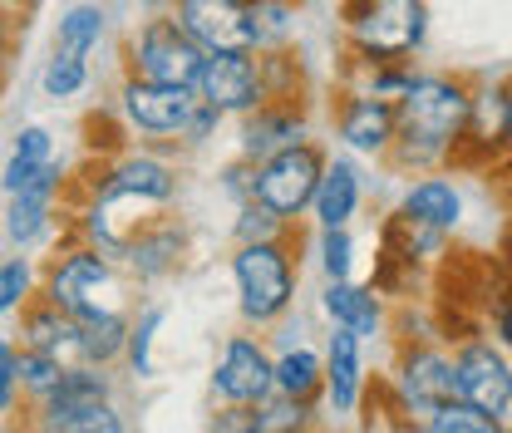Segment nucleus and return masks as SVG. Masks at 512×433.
<instances>
[{"label":"nucleus","mask_w":512,"mask_h":433,"mask_svg":"<svg viewBox=\"0 0 512 433\" xmlns=\"http://www.w3.org/2000/svg\"><path fill=\"white\" fill-rule=\"evenodd\" d=\"M291 232V222L281 217V212H271L266 202H242L237 207V242H276V237H286Z\"/></svg>","instance_id":"obj_30"},{"label":"nucleus","mask_w":512,"mask_h":433,"mask_svg":"<svg viewBox=\"0 0 512 433\" xmlns=\"http://www.w3.org/2000/svg\"><path fill=\"white\" fill-rule=\"evenodd\" d=\"M473 114V89L463 79H414L399 99H394V163L404 168H434L453 158V148L463 143V128Z\"/></svg>","instance_id":"obj_1"},{"label":"nucleus","mask_w":512,"mask_h":433,"mask_svg":"<svg viewBox=\"0 0 512 433\" xmlns=\"http://www.w3.org/2000/svg\"><path fill=\"white\" fill-rule=\"evenodd\" d=\"M335 128L355 153H389V143H394V99L355 89L335 104Z\"/></svg>","instance_id":"obj_14"},{"label":"nucleus","mask_w":512,"mask_h":433,"mask_svg":"<svg viewBox=\"0 0 512 433\" xmlns=\"http://www.w3.org/2000/svg\"><path fill=\"white\" fill-rule=\"evenodd\" d=\"M350 261H355V242L345 227H320V266L325 281H350Z\"/></svg>","instance_id":"obj_35"},{"label":"nucleus","mask_w":512,"mask_h":433,"mask_svg":"<svg viewBox=\"0 0 512 433\" xmlns=\"http://www.w3.org/2000/svg\"><path fill=\"white\" fill-rule=\"evenodd\" d=\"M64 183H45V187H25L10 197L5 207V237L15 247H35L50 227H55V197H60Z\"/></svg>","instance_id":"obj_19"},{"label":"nucleus","mask_w":512,"mask_h":433,"mask_svg":"<svg viewBox=\"0 0 512 433\" xmlns=\"http://www.w3.org/2000/svg\"><path fill=\"white\" fill-rule=\"evenodd\" d=\"M158 325H163V306L143 310L133 325H128V365H133V374L143 379V374H153V335H158Z\"/></svg>","instance_id":"obj_33"},{"label":"nucleus","mask_w":512,"mask_h":433,"mask_svg":"<svg viewBox=\"0 0 512 433\" xmlns=\"http://www.w3.org/2000/svg\"><path fill=\"white\" fill-rule=\"evenodd\" d=\"M340 15L360 60H404L424 40V0H345Z\"/></svg>","instance_id":"obj_4"},{"label":"nucleus","mask_w":512,"mask_h":433,"mask_svg":"<svg viewBox=\"0 0 512 433\" xmlns=\"http://www.w3.org/2000/svg\"><path fill=\"white\" fill-rule=\"evenodd\" d=\"M109 281H114V266H109V256L94 247H74L55 256L50 266H45V286H40V296L45 301H55L60 310L69 315H84V310L99 306V296L109 291Z\"/></svg>","instance_id":"obj_8"},{"label":"nucleus","mask_w":512,"mask_h":433,"mask_svg":"<svg viewBox=\"0 0 512 433\" xmlns=\"http://www.w3.org/2000/svg\"><path fill=\"white\" fill-rule=\"evenodd\" d=\"M197 109H202V94L188 84H158V79H138V74H124V84H119L124 124L148 138H188Z\"/></svg>","instance_id":"obj_6"},{"label":"nucleus","mask_w":512,"mask_h":433,"mask_svg":"<svg viewBox=\"0 0 512 433\" xmlns=\"http://www.w3.org/2000/svg\"><path fill=\"white\" fill-rule=\"evenodd\" d=\"M10 158H20V163H50V158H55V133L40 124L20 128L15 143H10Z\"/></svg>","instance_id":"obj_36"},{"label":"nucleus","mask_w":512,"mask_h":433,"mask_svg":"<svg viewBox=\"0 0 512 433\" xmlns=\"http://www.w3.org/2000/svg\"><path fill=\"white\" fill-rule=\"evenodd\" d=\"M325 389H330L335 414L355 409V394H360V335L345 330V325H335L330 350H325Z\"/></svg>","instance_id":"obj_20"},{"label":"nucleus","mask_w":512,"mask_h":433,"mask_svg":"<svg viewBox=\"0 0 512 433\" xmlns=\"http://www.w3.org/2000/svg\"><path fill=\"white\" fill-rule=\"evenodd\" d=\"M35 424H40V433H124V419H119V409H114L109 399H94V404H60V409L40 404Z\"/></svg>","instance_id":"obj_23"},{"label":"nucleus","mask_w":512,"mask_h":433,"mask_svg":"<svg viewBox=\"0 0 512 433\" xmlns=\"http://www.w3.org/2000/svg\"><path fill=\"white\" fill-rule=\"evenodd\" d=\"M453 374H458V399H468L473 409L493 419H503L512 409V365L493 345H468L453 360Z\"/></svg>","instance_id":"obj_12"},{"label":"nucleus","mask_w":512,"mask_h":433,"mask_svg":"<svg viewBox=\"0 0 512 433\" xmlns=\"http://www.w3.org/2000/svg\"><path fill=\"white\" fill-rule=\"evenodd\" d=\"M306 138V109L301 99H266L247 114V128H242V158L252 163H266L271 153L291 148Z\"/></svg>","instance_id":"obj_13"},{"label":"nucleus","mask_w":512,"mask_h":433,"mask_svg":"<svg viewBox=\"0 0 512 433\" xmlns=\"http://www.w3.org/2000/svg\"><path fill=\"white\" fill-rule=\"evenodd\" d=\"M99 197H114V202H128V207H168L178 197V173L153 158V153H124L104 168L99 178Z\"/></svg>","instance_id":"obj_10"},{"label":"nucleus","mask_w":512,"mask_h":433,"mask_svg":"<svg viewBox=\"0 0 512 433\" xmlns=\"http://www.w3.org/2000/svg\"><path fill=\"white\" fill-rule=\"evenodd\" d=\"M89 84V60H79V55H64V50H55L50 55V64L40 69V89H45V99H74L79 89Z\"/></svg>","instance_id":"obj_28"},{"label":"nucleus","mask_w":512,"mask_h":433,"mask_svg":"<svg viewBox=\"0 0 512 433\" xmlns=\"http://www.w3.org/2000/svg\"><path fill=\"white\" fill-rule=\"evenodd\" d=\"M256 50H281L296 35V0H247Z\"/></svg>","instance_id":"obj_26"},{"label":"nucleus","mask_w":512,"mask_h":433,"mask_svg":"<svg viewBox=\"0 0 512 433\" xmlns=\"http://www.w3.org/2000/svg\"><path fill=\"white\" fill-rule=\"evenodd\" d=\"M20 350H45L64 365L79 360V320L35 291L20 310Z\"/></svg>","instance_id":"obj_15"},{"label":"nucleus","mask_w":512,"mask_h":433,"mask_svg":"<svg viewBox=\"0 0 512 433\" xmlns=\"http://www.w3.org/2000/svg\"><path fill=\"white\" fill-rule=\"evenodd\" d=\"M355 207H360V168L350 158H330L320 173L316 202H311L316 222L320 227H350Z\"/></svg>","instance_id":"obj_18"},{"label":"nucleus","mask_w":512,"mask_h":433,"mask_svg":"<svg viewBox=\"0 0 512 433\" xmlns=\"http://www.w3.org/2000/svg\"><path fill=\"white\" fill-rule=\"evenodd\" d=\"M30 296H35V266H30V256H5L0 261V315L25 310Z\"/></svg>","instance_id":"obj_31"},{"label":"nucleus","mask_w":512,"mask_h":433,"mask_svg":"<svg viewBox=\"0 0 512 433\" xmlns=\"http://www.w3.org/2000/svg\"><path fill=\"white\" fill-rule=\"evenodd\" d=\"M45 183H64V173H60L55 158H50V163H20V158H5V173H0L5 197H15V192H25V187H45Z\"/></svg>","instance_id":"obj_34"},{"label":"nucleus","mask_w":512,"mask_h":433,"mask_svg":"<svg viewBox=\"0 0 512 433\" xmlns=\"http://www.w3.org/2000/svg\"><path fill=\"white\" fill-rule=\"evenodd\" d=\"M20 350L10 345V340H0V414L15 404V389H20Z\"/></svg>","instance_id":"obj_37"},{"label":"nucleus","mask_w":512,"mask_h":433,"mask_svg":"<svg viewBox=\"0 0 512 433\" xmlns=\"http://www.w3.org/2000/svg\"><path fill=\"white\" fill-rule=\"evenodd\" d=\"M325 148L316 138H301L281 153H271L266 163H256V202H266L271 212H281L286 222H296L311 202H316L320 173H325Z\"/></svg>","instance_id":"obj_5"},{"label":"nucleus","mask_w":512,"mask_h":433,"mask_svg":"<svg viewBox=\"0 0 512 433\" xmlns=\"http://www.w3.org/2000/svg\"><path fill=\"white\" fill-rule=\"evenodd\" d=\"M508 143H512V89H508Z\"/></svg>","instance_id":"obj_40"},{"label":"nucleus","mask_w":512,"mask_h":433,"mask_svg":"<svg viewBox=\"0 0 512 433\" xmlns=\"http://www.w3.org/2000/svg\"><path fill=\"white\" fill-rule=\"evenodd\" d=\"M212 389L227 404H261L276 394V360L256 345L252 335H232L222 345V360L212 370Z\"/></svg>","instance_id":"obj_11"},{"label":"nucleus","mask_w":512,"mask_h":433,"mask_svg":"<svg viewBox=\"0 0 512 433\" xmlns=\"http://www.w3.org/2000/svg\"><path fill=\"white\" fill-rule=\"evenodd\" d=\"M325 315L355 335H375L380 330V301L375 286H355V281H330L325 286Z\"/></svg>","instance_id":"obj_24"},{"label":"nucleus","mask_w":512,"mask_h":433,"mask_svg":"<svg viewBox=\"0 0 512 433\" xmlns=\"http://www.w3.org/2000/svg\"><path fill=\"white\" fill-rule=\"evenodd\" d=\"M320 384H325V365H320L311 350H286V355L276 360V394L306 404Z\"/></svg>","instance_id":"obj_27"},{"label":"nucleus","mask_w":512,"mask_h":433,"mask_svg":"<svg viewBox=\"0 0 512 433\" xmlns=\"http://www.w3.org/2000/svg\"><path fill=\"white\" fill-rule=\"evenodd\" d=\"M197 94H202V104H212L217 114H252L256 104H266V79H261L256 50L207 55L202 79H197Z\"/></svg>","instance_id":"obj_7"},{"label":"nucleus","mask_w":512,"mask_h":433,"mask_svg":"<svg viewBox=\"0 0 512 433\" xmlns=\"http://www.w3.org/2000/svg\"><path fill=\"white\" fill-rule=\"evenodd\" d=\"M399 384H404L409 409H419V414H434V409H444L448 399H458V374H453V360L434 355V350H414V355L404 360Z\"/></svg>","instance_id":"obj_16"},{"label":"nucleus","mask_w":512,"mask_h":433,"mask_svg":"<svg viewBox=\"0 0 512 433\" xmlns=\"http://www.w3.org/2000/svg\"><path fill=\"white\" fill-rule=\"evenodd\" d=\"M232 281H237V306L247 325H271L296 301V256L286 237L276 242H237L232 256Z\"/></svg>","instance_id":"obj_2"},{"label":"nucleus","mask_w":512,"mask_h":433,"mask_svg":"<svg viewBox=\"0 0 512 433\" xmlns=\"http://www.w3.org/2000/svg\"><path fill=\"white\" fill-rule=\"evenodd\" d=\"M20 5H30V0H0V10H20Z\"/></svg>","instance_id":"obj_39"},{"label":"nucleus","mask_w":512,"mask_h":433,"mask_svg":"<svg viewBox=\"0 0 512 433\" xmlns=\"http://www.w3.org/2000/svg\"><path fill=\"white\" fill-rule=\"evenodd\" d=\"M74 320H79V365H109L128 350V320L119 310L94 306Z\"/></svg>","instance_id":"obj_21"},{"label":"nucleus","mask_w":512,"mask_h":433,"mask_svg":"<svg viewBox=\"0 0 512 433\" xmlns=\"http://www.w3.org/2000/svg\"><path fill=\"white\" fill-rule=\"evenodd\" d=\"M20 45V25L10 20V10H0V64L10 60V50Z\"/></svg>","instance_id":"obj_38"},{"label":"nucleus","mask_w":512,"mask_h":433,"mask_svg":"<svg viewBox=\"0 0 512 433\" xmlns=\"http://www.w3.org/2000/svg\"><path fill=\"white\" fill-rule=\"evenodd\" d=\"M429 433H503V429H498V419H493V414L473 409L468 399H448L444 409H434Z\"/></svg>","instance_id":"obj_29"},{"label":"nucleus","mask_w":512,"mask_h":433,"mask_svg":"<svg viewBox=\"0 0 512 433\" xmlns=\"http://www.w3.org/2000/svg\"><path fill=\"white\" fill-rule=\"evenodd\" d=\"M124 261L133 266V276H143V281H158V276H168L178 261H183V227L178 222H163V217H153L133 242H128Z\"/></svg>","instance_id":"obj_17"},{"label":"nucleus","mask_w":512,"mask_h":433,"mask_svg":"<svg viewBox=\"0 0 512 433\" xmlns=\"http://www.w3.org/2000/svg\"><path fill=\"white\" fill-rule=\"evenodd\" d=\"M399 212H404L409 222H419V227L448 232V227H458V217H463V197H458L453 183H444V178H424V183H414L404 192Z\"/></svg>","instance_id":"obj_22"},{"label":"nucleus","mask_w":512,"mask_h":433,"mask_svg":"<svg viewBox=\"0 0 512 433\" xmlns=\"http://www.w3.org/2000/svg\"><path fill=\"white\" fill-rule=\"evenodd\" d=\"M20 389L25 394H35V404L60 384V374H64V360H55V355H45V350H20Z\"/></svg>","instance_id":"obj_32"},{"label":"nucleus","mask_w":512,"mask_h":433,"mask_svg":"<svg viewBox=\"0 0 512 433\" xmlns=\"http://www.w3.org/2000/svg\"><path fill=\"white\" fill-rule=\"evenodd\" d=\"M281 433H301V429H281Z\"/></svg>","instance_id":"obj_41"},{"label":"nucleus","mask_w":512,"mask_h":433,"mask_svg":"<svg viewBox=\"0 0 512 433\" xmlns=\"http://www.w3.org/2000/svg\"><path fill=\"white\" fill-rule=\"evenodd\" d=\"M173 20L188 30L207 55L222 50H256L247 0H173Z\"/></svg>","instance_id":"obj_9"},{"label":"nucleus","mask_w":512,"mask_h":433,"mask_svg":"<svg viewBox=\"0 0 512 433\" xmlns=\"http://www.w3.org/2000/svg\"><path fill=\"white\" fill-rule=\"evenodd\" d=\"M124 60H128V74H138V79L197 89L207 50L173 20V10H158V15H148V20L133 25V35H128V45H124Z\"/></svg>","instance_id":"obj_3"},{"label":"nucleus","mask_w":512,"mask_h":433,"mask_svg":"<svg viewBox=\"0 0 512 433\" xmlns=\"http://www.w3.org/2000/svg\"><path fill=\"white\" fill-rule=\"evenodd\" d=\"M104 25H109V15L99 0H69V10L60 15V30H55V50L89 60L104 40Z\"/></svg>","instance_id":"obj_25"}]
</instances>
